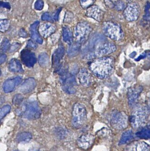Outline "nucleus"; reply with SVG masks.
<instances>
[{
    "instance_id": "41",
    "label": "nucleus",
    "mask_w": 150,
    "mask_h": 151,
    "mask_svg": "<svg viewBox=\"0 0 150 151\" xmlns=\"http://www.w3.org/2000/svg\"><path fill=\"white\" fill-rule=\"evenodd\" d=\"M20 36L22 37H27V34L24 29H21L19 32Z\"/></svg>"
},
{
    "instance_id": "40",
    "label": "nucleus",
    "mask_w": 150,
    "mask_h": 151,
    "mask_svg": "<svg viewBox=\"0 0 150 151\" xmlns=\"http://www.w3.org/2000/svg\"><path fill=\"white\" fill-rule=\"evenodd\" d=\"M0 7L6 8L7 9H10L11 8L9 3H7V2H2L1 1H0Z\"/></svg>"
},
{
    "instance_id": "38",
    "label": "nucleus",
    "mask_w": 150,
    "mask_h": 151,
    "mask_svg": "<svg viewBox=\"0 0 150 151\" xmlns=\"http://www.w3.org/2000/svg\"><path fill=\"white\" fill-rule=\"evenodd\" d=\"M73 18V15L71 12H66L65 17V21L69 23L72 21Z\"/></svg>"
},
{
    "instance_id": "1",
    "label": "nucleus",
    "mask_w": 150,
    "mask_h": 151,
    "mask_svg": "<svg viewBox=\"0 0 150 151\" xmlns=\"http://www.w3.org/2000/svg\"><path fill=\"white\" fill-rule=\"evenodd\" d=\"M89 68L92 73L97 78H106L113 73L114 59L109 57H99L91 62Z\"/></svg>"
},
{
    "instance_id": "5",
    "label": "nucleus",
    "mask_w": 150,
    "mask_h": 151,
    "mask_svg": "<svg viewBox=\"0 0 150 151\" xmlns=\"http://www.w3.org/2000/svg\"><path fill=\"white\" fill-rule=\"evenodd\" d=\"M60 74L61 83L64 91L68 94L75 93L76 92L75 86L76 85V81L74 76L65 70Z\"/></svg>"
},
{
    "instance_id": "21",
    "label": "nucleus",
    "mask_w": 150,
    "mask_h": 151,
    "mask_svg": "<svg viewBox=\"0 0 150 151\" xmlns=\"http://www.w3.org/2000/svg\"><path fill=\"white\" fill-rule=\"evenodd\" d=\"M39 24V22L36 21L31 26L30 28V35L31 38L36 42L38 44H42L43 40L40 36V35L39 34L37 29Z\"/></svg>"
},
{
    "instance_id": "33",
    "label": "nucleus",
    "mask_w": 150,
    "mask_h": 151,
    "mask_svg": "<svg viewBox=\"0 0 150 151\" xmlns=\"http://www.w3.org/2000/svg\"><path fill=\"white\" fill-rule=\"evenodd\" d=\"M95 0H80V4L83 8H88L95 2Z\"/></svg>"
},
{
    "instance_id": "15",
    "label": "nucleus",
    "mask_w": 150,
    "mask_h": 151,
    "mask_svg": "<svg viewBox=\"0 0 150 151\" xmlns=\"http://www.w3.org/2000/svg\"><path fill=\"white\" fill-rule=\"evenodd\" d=\"M21 82V78L20 77L7 80L3 84V91L6 93L12 92L15 89V87L19 85Z\"/></svg>"
},
{
    "instance_id": "6",
    "label": "nucleus",
    "mask_w": 150,
    "mask_h": 151,
    "mask_svg": "<svg viewBox=\"0 0 150 151\" xmlns=\"http://www.w3.org/2000/svg\"><path fill=\"white\" fill-rule=\"evenodd\" d=\"M23 116L29 119H36L40 117L41 110L36 101L27 102L24 105Z\"/></svg>"
},
{
    "instance_id": "7",
    "label": "nucleus",
    "mask_w": 150,
    "mask_h": 151,
    "mask_svg": "<svg viewBox=\"0 0 150 151\" xmlns=\"http://www.w3.org/2000/svg\"><path fill=\"white\" fill-rule=\"evenodd\" d=\"M123 14L128 21H134L138 19L140 15V9L139 5L135 2H131L125 9Z\"/></svg>"
},
{
    "instance_id": "9",
    "label": "nucleus",
    "mask_w": 150,
    "mask_h": 151,
    "mask_svg": "<svg viewBox=\"0 0 150 151\" xmlns=\"http://www.w3.org/2000/svg\"><path fill=\"white\" fill-rule=\"evenodd\" d=\"M117 48L114 44L111 43H102L97 46L94 52V56L104 57L116 50Z\"/></svg>"
},
{
    "instance_id": "28",
    "label": "nucleus",
    "mask_w": 150,
    "mask_h": 151,
    "mask_svg": "<svg viewBox=\"0 0 150 151\" xmlns=\"http://www.w3.org/2000/svg\"><path fill=\"white\" fill-rule=\"evenodd\" d=\"M136 135L141 139H149L150 138V130L149 128L142 129V130L137 132Z\"/></svg>"
},
{
    "instance_id": "31",
    "label": "nucleus",
    "mask_w": 150,
    "mask_h": 151,
    "mask_svg": "<svg viewBox=\"0 0 150 151\" xmlns=\"http://www.w3.org/2000/svg\"><path fill=\"white\" fill-rule=\"evenodd\" d=\"M10 45L9 41L7 39H4L1 42V45L0 47V50L2 52H5L9 50Z\"/></svg>"
},
{
    "instance_id": "42",
    "label": "nucleus",
    "mask_w": 150,
    "mask_h": 151,
    "mask_svg": "<svg viewBox=\"0 0 150 151\" xmlns=\"http://www.w3.org/2000/svg\"><path fill=\"white\" fill-rule=\"evenodd\" d=\"M6 59L7 55L5 54L0 55V65L3 63L5 61Z\"/></svg>"
},
{
    "instance_id": "16",
    "label": "nucleus",
    "mask_w": 150,
    "mask_h": 151,
    "mask_svg": "<svg viewBox=\"0 0 150 151\" xmlns=\"http://www.w3.org/2000/svg\"><path fill=\"white\" fill-rule=\"evenodd\" d=\"M149 145L142 142H135L127 145L125 151H149Z\"/></svg>"
},
{
    "instance_id": "12",
    "label": "nucleus",
    "mask_w": 150,
    "mask_h": 151,
    "mask_svg": "<svg viewBox=\"0 0 150 151\" xmlns=\"http://www.w3.org/2000/svg\"><path fill=\"white\" fill-rule=\"evenodd\" d=\"M65 54V49L63 45L59 46L56 50L55 51L52 56V66L58 72L61 68L60 61L63 58Z\"/></svg>"
},
{
    "instance_id": "35",
    "label": "nucleus",
    "mask_w": 150,
    "mask_h": 151,
    "mask_svg": "<svg viewBox=\"0 0 150 151\" xmlns=\"http://www.w3.org/2000/svg\"><path fill=\"white\" fill-rule=\"evenodd\" d=\"M42 19L43 21H47L50 22H54V19H52V17L51 16L50 13L47 12L43 13L42 17Z\"/></svg>"
},
{
    "instance_id": "34",
    "label": "nucleus",
    "mask_w": 150,
    "mask_h": 151,
    "mask_svg": "<svg viewBox=\"0 0 150 151\" xmlns=\"http://www.w3.org/2000/svg\"><path fill=\"white\" fill-rule=\"evenodd\" d=\"M44 7V2L42 0H37L34 4V7L36 9L41 11Z\"/></svg>"
},
{
    "instance_id": "3",
    "label": "nucleus",
    "mask_w": 150,
    "mask_h": 151,
    "mask_svg": "<svg viewBox=\"0 0 150 151\" xmlns=\"http://www.w3.org/2000/svg\"><path fill=\"white\" fill-rule=\"evenodd\" d=\"M87 120V112L85 108L81 104H74L72 111V125L76 128L81 127Z\"/></svg>"
},
{
    "instance_id": "20",
    "label": "nucleus",
    "mask_w": 150,
    "mask_h": 151,
    "mask_svg": "<svg viewBox=\"0 0 150 151\" xmlns=\"http://www.w3.org/2000/svg\"><path fill=\"white\" fill-rule=\"evenodd\" d=\"M94 141L92 136L89 135H84L79 138L77 142V144L80 148L87 149L91 146Z\"/></svg>"
},
{
    "instance_id": "39",
    "label": "nucleus",
    "mask_w": 150,
    "mask_h": 151,
    "mask_svg": "<svg viewBox=\"0 0 150 151\" xmlns=\"http://www.w3.org/2000/svg\"><path fill=\"white\" fill-rule=\"evenodd\" d=\"M27 47L29 48H32V49H36L37 47V45L36 44L33 42L32 40H29L27 44Z\"/></svg>"
},
{
    "instance_id": "46",
    "label": "nucleus",
    "mask_w": 150,
    "mask_h": 151,
    "mask_svg": "<svg viewBox=\"0 0 150 151\" xmlns=\"http://www.w3.org/2000/svg\"><path fill=\"white\" fill-rule=\"evenodd\" d=\"M17 151V150H15V151Z\"/></svg>"
},
{
    "instance_id": "30",
    "label": "nucleus",
    "mask_w": 150,
    "mask_h": 151,
    "mask_svg": "<svg viewBox=\"0 0 150 151\" xmlns=\"http://www.w3.org/2000/svg\"><path fill=\"white\" fill-rule=\"evenodd\" d=\"M11 109V106L9 105H5L1 108H0V119H2L7 114L9 113Z\"/></svg>"
},
{
    "instance_id": "29",
    "label": "nucleus",
    "mask_w": 150,
    "mask_h": 151,
    "mask_svg": "<svg viewBox=\"0 0 150 151\" xmlns=\"http://www.w3.org/2000/svg\"><path fill=\"white\" fill-rule=\"evenodd\" d=\"M10 21L7 19H0V32H4L9 28Z\"/></svg>"
},
{
    "instance_id": "43",
    "label": "nucleus",
    "mask_w": 150,
    "mask_h": 151,
    "mask_svg": "<svg viewBox=\"0 0 150 151\" xmlns=\"http://www.w3.org/2000/svg\"><path fill=\"white\" fill-rule=\"evenodd\" d=\"M61 10V8H59V9L57 10V11L56 12L55 14V17H54V20H55L57 21L59 19V14H60V12Z\"/></svg>"
},
{
    "instance_id": "37",
    "label": "nucleus",
    "mask_w": 150,
    "mask_h": 151,
    "mask_svg": "<svg viewBox=\"0 0 150 151\" xmlns=\"http://www.w3.org/2000/svg\"><path fill=\"white\" fill-rule=\"evenodd\" d=\"M23 97L20 94L15 95L13 99V103L15 104H20L23 100Z\"/></svg>"
},
{
    "instance_id": "2",
    "label": "nucleus",
    "mask_w": 150,
    "mask_h": 151,
    "mask_svg": "<svg viewBox=\"0 0 150 151\" xmlns=\"http://www.w3.org/2000/svg\"><path fill=\"white\" fill-rule=\"evenodd\" d=\"M102 30L106 36L115 41H120L123 38V32L118 24L106 22L102 25Z\"/></svg>"
},
{
    "instance_id": "17",
    "label": "nucleus",
    "mask_w": 150,
    "mask_h": 151,
    "mask_svg": "<svg viewBox=\"0 0 150 151\" xmlns=\"http://www.w3.org/2000/svg\"><path fill=\"white\" fill-rule=\"evenodd\" d=\"M36 81L33 78H29L25 80V82L19 88V90L23 93H28L33 91L36 86Z\"/></svg>"
},
{
    "instance_id": "45",
    "label": "nucleus",
    "mask_w": 150,
    "mask_h": 151,
    "mask_svg": "<svg viewBox=\"0 0 150 151\" xmlns=\"http://www.w3.org/2000/svg\"><path fill=\"white\" fill-rule=\"evenodd\" d=\"M1 71L0 70V76H1Z\"/></svg>"
},
{
    "instance_id": "24",
    "label": "nucleus",
    "mask_w": 150,
    "mask_h": 151,
    "mask_svg": "<svg viewBox=\"0 0 150 151\" xmlns=\"http://www.w3.org/2000/svg\"><path fill=\"white\" fill-rule=\"evenodd\" d=\"M134 137V135L132 131L131 130L127 131L123 133L122 135L121 138L119 141V145H123L127 143Z\"/></svg>"
},
{
    "instance_id": "22",
    "label": "nucleus",
    "mask_w": 150,
    "mask_h": 151,
    "mask_svg": "<svg viewBox=\"0 0 150 151\" xmlns=\"http://www.w3.org/2000/svg\"><path fill=\"white\" fill-rule=\"evenodd\" d=\"M8 69L11 72L14 73H22L23 72L21 64L16 59L11 60L8 64Z\"/></svg>"
},
{
    "instance_id": "23",
    "label": "nucleus",
    "mask_w": 150,
    "mask_h": 151,
    "mask_svg": "<svg viewBox=\"0 0 150 151\" xmlns=\"http://www.w3.org/2000/svg\"><path fill=\"white\" fill-rule=\"evenodd\" d=\"M63 40L64 41L69 45H71L73 42V35L72 32L68 27L65 26L62 31Z\"/></svg>"
},
{
    "instance_id": "4",
    "label": "nucleus",
    "mask_w": 150,
    "mask_h": 151,
    "mask_svg": "<svg viewBox=\"0 0 150 151\" xmlns=\"http://www.w3.org/2000/svg\"><path fill=\"white\" fill-rule=\"evenodd\" d=\"M92 31L91 27L87 22L78 23L74 29V37L76 43L81 44L85 42Z\"/></svg>"
},
{
    "instance_id": "10",
    "label": "nucleus",
    "mask_w": 150,
    "mask_h": 151,
    "mask_svg": "<svg viewBox=\"0 0 150 151\" xmlns=\"http://www.w3.org/2000/svg\"><path fill=\"white\" fill-rule=\"evenodd\" d=\"M111 124L112 127L118 129L125 128L127 125V117L123 112L114 114L111 118Z\"/></svg>"
},
{
    "instance_id": "27",
    "label": "nucleus",
    "mask_w": 150,
    "mask_h": 151,
    "mask_svg": "<svg viewBox=\"0 0 150 151\" xmlns=\"http://www.w3.org/2000/svg\"><path fill=\"white\" fill-rule=\"evenodd\" d=\"M49 57L46 53H42L38 57V63L42 67L45 68L49 64Z\"/></svg>"
},
{
    "instance_id": "8",
    "label": "nucleus",
    "mask_w": 150,
    "mask_h": 151,
    "mask_svg": "<svg viewBox=\"0 0 150 151\" xmlns=\"http://www.w3.org/2000/svg\"><path fill=\"white\" fill-rule=\"evenodd\" d=\"M146 112L142 108H138L131 116V123L134 127H138L144 125L146 121Z\"/></svg>"
},
{
    "instance_id": "13",
    "label": "nucleus",
    "mask_w": 150,
    "mask_h": 151,
    "mask_svg": "<svg viewBox=\"0 0 150 151\" xmlns=\"http://www.w3.org/2000/svg\"><path fill=\"white\" fill-rule=\"evenodd\" d=\"M87 16L98 21H101L104 16V12L97 6H91L87 9Z\"/></svg>"
},
{
    "instance_id": "11",
    "label": "nucleus",
    "mask_w": 150,
    "mask_h": 151,
    "mask_svg": "<svg viewBox=\"0 0 150 151\" xmlns=\"http://www.w3.org/2000/svg\"><path fill=\"white\" fill-rule=\"evenodd\" d=\"M21 59L23 64L28 68L33 67L37 61L35 53L28 49H24L21 51Z\"/></svg>"
},
{
    "instance_id": "14",
    "label": "nucleus",
    "mask_w": 150,
    "mask_h": 151,
    "mask_svg": "<svg viewBox=\"0 0 150 151\" xmlns=\"http://www.w3.org/2000/svg\"><path fill=\"white\" fill-rule=\"evenodd\" d=\"M77 78L79 83L83 86L89 87L91 84L92 81L91 76L86 69H82L80 70Z\"/></svg>"
},
{
    "instance_id": "19",
    "label": "nucleus",
    "mask_w": 150,
    "mask_h": 151,
    "mask_svg": "<svg viewBox=\"0 0 150 151\" xmlns=\"http://www.w3.org/2000/svg\"><path fill=\"white\" fill-rule=\"evenodd\" d=\"M56 31V27L51 23H45L42 24L39 28V32L43 37L46 38Z\"/></svg>"
},
{
    "instance_id": "18",
    "label": "nucleus",
    "mask_w": 150,
    "mask_h": 151,
    "mask_svg": "<svg viewBox=\"0 0 150 151\" xmlns=\"http://www.w3.org/2000/svg\"><path fill=\"white\" fill-rule=\"evenodd\" d=\"M142 88L140 86L130 88L127 92V98L130 105H133L138 99L142 91Z\"/></svg>"
},
{
    "instance_id": "36",
    "label": "nucleus",
    "mask_w": 150,
    "mask_h": 151,
    "mask_svg": "<svg viewBox=\"0 0 150 151\" xmlns=\"http://www.w3.org/2000/svg\"><path fill=\"white\" fill-rule=\"evenodd\" d=\"M144 19L146 20L149 21L150 19V3L147 2L146 8H145V15L144 16Z\"/></svg>"
},
{
    "instance_id": "26",
    "label": "nucleus",
    "mask_w": 150,
    "mask_h": 151,
    "mask_svg": "<svg viewBox=\"0 0 150 151\" xmlns=\"http://www.w3.org/2000/svg\"><path fill=\"white\" fill-rule=\"evenodd\" d=\"M32 136L31 133L27 132L20 133L17 136L16 140L19 142H28L32 139Z\"/></svg>"
},
{
    "instance_id": "25",
    "label": "nucleus",
    "mask_w": 150,
    "mask_h": 151,
    "mask_svg": "<svg viewBox=\"0 0 150 151\" xmlns=\"http://www.w3.org/2000/svg\"><path fill=\"white\" fill-rule=\"evenodd\" d=\"M80 50V44L78 43L71 44L68 49L67 53L68 56L70 57H73L77 55L79 53Z\"/></svg>"
},
{
    "instance_id": "44",
    "label": "nucleus",
    "mask_w": 150,
    "mask_h": 151,
    "mask_svg": "<svg viewBox=\"0 0 150 151\" xmlns=\"http://www.w3.org/2000/svg\"><path fill=\"white\" fill-rule=\"evenodd\" d=\"M146 56V55H141V56H140V57H139V58H138L136 59V60H137V61H139V60H140L142 58H144V57Z\"/></svg>"
},
{
    "instance_id": "32",
    "label": "nucleus",
    "mask_w": 150,
    "mask_h": 151,
    "mask_svg": "<svg viewBox=\"0 0 150 151\" xmlns=\"http://www.w3.org/2000/svg\"><path fill=\"white\" fill-rule=\"evenodd\" d=\"M126 7L125 4V2L122 1H117L116 2L115 5H114V8H115L116 9L117 11H122L125 9Z\"/></svg>"
}]
</instances>
